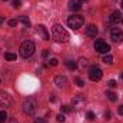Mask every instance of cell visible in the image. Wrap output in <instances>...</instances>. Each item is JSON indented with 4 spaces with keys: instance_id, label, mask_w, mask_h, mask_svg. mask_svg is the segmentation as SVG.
<instances>
[{
    "instance_id": "obj_14",
    "label": "cell",
    "mask_w": 123,
    "mask_h": 123,
    "mask_svg": "<svg viewBox=\"0 0 123 123\" xmlns=\"http://www.w3.org/2000/svg\"><path fill=\"white\" fill-rule=\"evenodd\" d=\"M66 66H67V69H70V70H76V69H77L76 62H73V60H67L66 62Z\"/></svg>"
},
{
    "instance_id": "obj_36",
    "label": "cell",
    "mask_w": 123,
    "mask_h": 123,
    "mask_svg": "<svg viewBox=\"0 0 123 123\" xmlns=\"http://www.w3.org/2000/svg\"><path fill=\"white\" fill-rule=\"evenodd\" d=\"M122 80H123V73H122Z\"/></svg>"
},
{
    "instance_id": "obj_34",
    "label": "cell",
    "mask_w": 123,
    "mask_h": 123,
    "mask_svg": "<svg viewBox=\"0 0 123 123\" xmlns=\"http://www.w3.org/2000/svg\"><path fill=\"white\" fill-rule=\"evenodd\" d=\"M3 22H4V19H3V17H0V25H1Z\"/></svg>"
},
{
    "instance_id": "obj_17",
    "label": "cell",
    "mask_w": 123,
    "mask_h": 123,
    "mask_svg": "<svg viewBox=\"0 0 123 123\" xmlns=\"http://www.w3.org/2000/svg\"><path fill=\"white\" fill-rule=\"evenodd\" d=\"M19 20H20V22H22L26 27H29V26H30V20H29L26 16H20V19H19Z\"/></svg>"
},
{
    "instance_id": "obj_30",
    "label": "cell",
    "mask_w": 123,
    "mask_h": 123,
    "mask_svg": "<svg viewBox=\"0 0 123 123\" xmlns=\"http://www.w3.org/2000/svg\"><path fill=\"white\" fill-rule=\"evenodd\" d=\"M42 56H43V59H46V57L49 56V52H47V50H43V53H42Z\"/></svg>"
},
{
    "instance_id": "obj_4",
    "label": "cell",
    "mask_w": 123,
    "mask_h": 123,
    "mask_svg": "<svg viewBox=\"0 0 123 123\" xmlns=\"http://www.w3.org/2000/svg\"><path fill=\"white\" fill-rule=\"evenodd\" d=\"M37 110V103L33 99H26L23 102V112L27 115H34Z\"/></svg>"
},
{
    "instance_id": "obj_20",
    "label": "cell",
    "mask_w": 123,
    "mask_h": 123,
    "mask_svg": "<svg viewBox=\"0 0 123 123\" xmlns=\"http://www.w3.org/2000/svg\"><path fill=\"white\" fill-rule=\"evenodd\" d=\"M6 120H7V113L4 110H1L0 112V123H4Z\"/></svg>"
},
{
    "instance_id": "obj_18",
    "label": "cell",
    "mask_w": 123,
    "mask_h": 123,
    "mask_svg": "<svg viewBox=\"0 0 123 123\" xmlns=\"http://www.w3.org/2000/svg\"><path fill=\"white\" fill-rule=\"evenodd\" d=\"M4 59H6V60H16L17 56H16L14 53H4Z\"/></svg>"
},
{
    "instance_id": "obj_35",
    "label": "cell",
    "mask_w": 123,
    "mask_h": 123,
    "mask_svg": "<svg viewBox=\"0 0 123 123\" xmlns=\"http://www.w3.org/2000/svg\"><path fill=\"white\" fill-rule=\"evenodd\" d=\"M120 4H122V9H123V0H122V3H120Z\"/></svg>"
},
{
    "instance_id": "obj_29",
    "label": "cell",
    "mask_w": 123,
    "mask_h": 123,
    "mask_svg": "<svg viewBox=\"0 0 123 123\" xmlns=\"http://www.w3.org/2000/svg\"><path fill=\"white\" fill-rule=\"evenodd\" d=\"M56 119H57V122H59V123H63V122H64V120H66L63 115H57V117H56Z\"/></svg>"
},
{
    "instance_id": "obj_32",
    "label": "cell",
    "mask_w": 123,
    "mask_h": 123,
    "mask_svg": "<svg viewBox=\"0 0 123 123\" xmlns=\"http://www.w3.org/2000/svg\"><path fill=\"white\" fill-rule=\"evenodd\" d=\"M34 123H47V122H46L44 119H36V120H34Z\"/></svg>"
},
{
    "instance_id": "obj_5",
    "label": "cell",
    "mask_w": 123,
    "mask_h": 123,
    "mask_svg": "<svg viewBox=\"0 0 123 123\" xmlns=\"http://www.w3.org/2000/svg\"><path fill=\"white\" fill-rule=\"evenodd\" d=\"M102 77H103V72H102L100 67L92 66V67L89 69V79H90L92 82H99Z\"/></svg>"
},
{
    "instance_id": "obj_6",
    "label": "cell",
    "mask_w": 123,
    "mask_h": 123,
    "mask_svg": "<svg viewBox=\"0 0 123 123\" xmlns=\"http://www.w3.org/2000/svg\"><path fill=\"white\" fill-rule=\"evenodd\" d=\"M85 105H86V99H85V96H82V94L74 96L73 100H72V107H73L74 110H80L82 107H85Z\"/></svg>"
},
{
    "instance_id": "obj_27",
    "label": "cell",
    "mask_w": 123,
    "mask_h": 123,
    "mask_svg": "<svg viewBox=\"0 0 123 123\" xmlns=\"http://www.w3.org/2000/svg\"><path fill=\"white\" fill-rule=\"evenodd\" d=\"M87 119H89V120H94V119H96V116H94L93 112H87Z\"/></svg>"
},
{
    "instance_id": "obj_33",
    "label": "cell",
    "mask_w": 123,
    "mask_h": 123,
    "mask_svg": "<svg viewBox=\"0 0 123 123\" xmlns=\"http://www.w3.org/2000/svg\"><path fill=\"white\" fill-rule=\"evenodd\" d=\"M119 115H122L123 116V105L122 106H119Z\"/></svg>"
},
{
    "instance_id": "obj_22",
    "label": "cell",
    "mask_w": 123,
    "mask_h": 123,
    "mask_svg": "<svg viewBox=\"0 0 123 123\" xmlns=\"http://www.w3.org/2000/svg\"><path fill=\"white\" fill-rule=\"evenodd\" d=\"M80 69H85V67H87V64H89V62L86 60V59H80Z\"/></svg>"
},
{
    "instance_id": "obj_12",
    "label": "cell",
    "mask_w": 123,
    "mask_h": 123,
    "mask_svg": "<svg viewBox=\"0 0 123 123\" xmlns=\"http://www.w3.org/2000/svg\"><path fill=\"white\" fill-rule=\"evenodd\" d=\"M122 19H123V17H122V13H120L119 10L113 12V13H112V16H110V22H112V23H119Z\"/></svg>"
},
{
    "instance_id": "obj_15",
    "label": "cell",
    "mask_w": 123,
    "mask_h": 123,
    "mask_svg": "<svg viewBox=\"0 0 123 123\" xmlns=\"http://www.w3.org/2000/svg\"><path fill=\"white\" fill-rule=\"evenodd\" d=\"M39 30L42 31V34H43L44 40H49V39H50V36H49V33H47V30H46V27H44V26H39Z\"/></svg>"
},
{
    "instance_id": "obj_21",
    "label": "cell",
    "mask_w": 123,
    "mask_h": 123,
    "mask_svg": "<svg viewBox=\"0 0 123 123\" xmlns=\"http://www.w3.org/2000/svg\"><path fill=\"white\" fill-rule=\"evenodd\" d=\"M12 6H13L14 9H20V6H22V1H20V0H13V1H12Z\"/></svg>"
},
{
    "instance_id": "obj_25",
    "label": "cell",
    "mask_w": 123,
    "mask_h": 123,
    "mask_svg": "<svg viewBox=\"0 0 123 123\" xmlns=\"http://www.w3.org/2000/svg\"><path fill=\"white\" fill-rule=\"evenodd\" d=\"M76 85H77L79 87H83V86H85V82H83L80 77H76Z\"/></svg>"
},
{
    "instance_id": "obj_11",
    "label": "cell",
    "mask_w": 123,
    "mask_h": 123,
    "mask_svg": "<svg viewBox=\"0 0 123 123\" xmlns=\"http://www.w3.org/2000/svg\"><path fill=\"white\" fill-rule=\"evenodd\" d=\"M86 34H87L89 37H96V34H97V27H96L94 25L86 26Z\"/></svg>"
},
{
    "instance_id": "obj_37",
    "label": "cell",
    "mask_w": 123,
    "mask_h": 123,
    "mask_svg": "<svg viewBox=\"0 0 123 123\" xmlns=\"http://www.w3.org/2000/svg\"><path fill=\"white\" fill-rule=\"evenodd\" d=\"M122 23H123V19H122Z\"/></svg>"
},
{
    "instance_id": "obj_8",
    "label": "cell",
    "mask_w": 123,
    "mask_h": 123,
    "mask_svg": "<svg viewBox=\"0 0 123 123\" xmlns=\"http://www.w3.org/2000/svg\"><path fill=\"white\" fill-rule=\"evenodd\" d=\"M110 39L113 43H122L123 42V31L119 29H112L110 31Z\"/></svg>"
},
{
    "instance_id": "obj_19",
    "label": "cell",
    "mask_w": 123,
    "mask_h": 123,
    "mask_svg": "<svg viewBox=\"0 0 123 123\" xmlns=\"http://www.w3.org/2000/svg\"><path fill=\"white\" fill-rule=\"evenodd\" d=\"M103 63H106V64H112V63H113V57H112L110 55L105 56V57H103Z\"/></svg>"
},
{
    "instance_id": "obj_26",
    "label": "cell",
    "mask_w": 123,
    "mask_h": 123,
    "mask_svg": "<svg viewBox=\"0 0 123 123\" xmlns=\"http://www.w3.org/2000/svg\"><path fill=\"white\" fill-rule=\"evenodd\" d=\"M107 86H109L110 89H113V87L117 86V83H116V80H109V82H107Z\"/></svg>"
},
{
    "instance_id": "obj_9",
    "label": "cell",
    "mask_w": 123,
    "mask_h": 123,
    "mask_svg": "<svg viewBox=\"0 0 123 123\" xmlns=\"http://www.w3.org/2000/svg\"><path fill=\"white\" fill-rule=\"evenodd\" d=\"M69 9L73 12H79L82 9V1L80 0H70L69 1Z\"/></svg>"
},
{
    "instance_id": "obj_1",
    "label": "cell",
    "mask_w": 123,
    "mask_h": 123,
    "mask_svg": "<svg viewBox=\"0 0 123 123\" xmlns=\"http://www.w3.org/2000/svg\"><path fill=\"white\" fill-rule=\"evenodd\" d=\"M52 33H53V39L57 42V43H67L70 36L66 29H63L60 25H55L53 29H52Z\"/></svg>"
},
{
    "instance_id": "obj_23",
    "label": "cell",
    "mask_w": 123,
    "mask_h": 123,
    "mask_svg": "<svg viewBox=\"0 0 123 123\" xmlns=\"http://www.w3.org/2000/svg\"><path fill=\"white\" fill-rule=\"evenodd\" d=\"M49 64L55 67V66H57V64H59V60H57L56 57H53V59H50V60H49Z\"/></svg>"
},
{
    "instance_id": "obj_13",
    "label": "cell",
    "mask_w": 123,
    "mask_h": 123,
    "mask_svg": "<svg viewBox=\"0 0 123 123\" xmlns=\"http://www.w3.org/2000/svg\"><path fill=\"white\" fill-rule=\"evenodd\" d=\"M55 83H56L59 87H64V86L67 85V79H66L64 76H56V77H55Z\"/></svg>"
},
{
    "instance_id": "obj_24",
    "label": "cell",
    "mask_w": 123,
    "mask_h": 123,
    "mask_svg": "<svg viewBox=\"0 0 123 123\" xmlns=\"http://www.w3.org/2000/svg\"><path fill=\"white\" fill-rule=\"evenodd\" d=\"M17 23H19V20H17V19H12V20H9V26H12V27L17 26Z\"/></svg>"
},
{
    "instance_id": "obj_28",
    "label": "cell",
    "mask_w": 123,
    "mask_h": 123,
    "mask_svg": "<svg viewBox=\"0 0 123 123\" xmlns=\"http://www.w3.org/2000/svg\"><path fill=\"white\" fill-rule=\"evenodd\" d=\"M72 109H70V106H62V112H64V113H69Z\"/></svg>"
},
{
    "instance_id": "obj_2",
    "label": "cell",
    "mask_w": 123,
    "mask_h": 123,
    "mask_svg": "<svg viewBox=\"0 0 123 123\" xmlns=\"http://www.w3.org/2000/svg\"><path fill=\"white\" fill-rule=\"evenodd\" d=\"M34 50H36L34 43H33L31 40H26V42H23L22 46H20V56L25 57V59H27V57H30L31 55L34 53Z\"/></svg>"
},
{
    "instance_id": "obj_16",
    "label": "cell",
    "mask_w": 123,
    "mask_h": 123,
    "mask_svg": "<svg viewBox=\"0 0 123 123\" xmlns=\"http://www.w3.org/2000/svg\"><path fill=\"white\" fill-rule=\"evenodd\" d=\"M106 96H107V99L110 100V102H116L117 100V94L113 92H106Z\"/></svg>"
},
{
    "instance_id": "obj_3",
    "label": "cell",
    "mask_w": 123,
    "mask_h": 123,
    "mask_svg": "<svg viewBox=\"0 0 123 123\" xmlns=\"http://www.w3.org/2000/svg\"><path fill=\"white\" fill-rule=\"evenodd\" d=\"M67 25H69L70 29L77 30V29H80V27L85 25V19H83L80 14H73V16H70V17L67 19Z\"/></svg>"
},
{
    "instance_id": "obj_10",
    "label": "cell",
    "mask_w": 123,
    "mask_h": 123,
    "mask_svg": "<svg viewBox=\"0 0 123 123\" xmlns=\"http://www.w3.org/2000/svg\"><path fill=\"white\" fill-rule=\"evenodd\" d=\"M10 103H12V100H10V96H9L7 93H4V92L0 93V105H4V107H6V106H9Z\"/></svg>"
},
{
    "instance_id": "obj_7",
    "label": "cell",
    "mask_w": 123,
    "mask_h": 123,
    "mask_svg": "<svg viewBox=\"0 0 123 123\" xmlns=\"http://www.w3.org/2000/svg\"><path fill=\"white\" fill-rule=\"evenodd\" d=\"M94 49H96V52H99V53H107V52L110 50V46H109L105 40H96V42H94Z\"/></svg>"
},
{
    "instance_id": "obj_31",
    "label": "cell",
    "mask_w": 123,
    "mask_h": 123,
    "mask_svg": "<svg viewBox=\"0 0 123 123\" xmlns=\"http://www.w3.org/2000/svg\"><path fill=\"white\" fill-rule=\"evenodd\" d=\"M105 117H106V119H110V117H112V113H110V112L107 110V112L105 113Z\"/></svg>"
}]
</instances>
